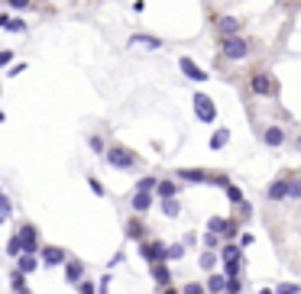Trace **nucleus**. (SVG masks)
<instances>
[{"label": "nucleus", "mask_w": 301, "mask_h": 294, "mask_svg": "<svg viewBox=\"0 0 301 294\" xmlns=\"http://www.w3.org/2000/svg\"><path fill=\"white\" fill-rule=\"evenodd\" d=\"M191 104H194V117H198L201 123H210V126H214V123H217V104H214V97L204 94V91H198V94H191Z\"/></svg>", "instance_id": "f257e3e1"}, {"label": "nucleus", "mask_w": 301, "mask_h": 294, "mask_svg": "<svg viewBox=\"0 0 301 294\" xmlns=\"http://www.w3.org/2000/svg\"><path fill=\"white\" fill-rule=\"evenodd\" d=\"M220 52H224L227 61H243L246 55H250V42H246L240 32H236V36H224V39H220Z\"/></svg>", "instance_id": "f03ea898"}, {"label": "nucleus", "mask_w": 301, "mask_h": 294, "mask_svg": "<svg viewBox=\"0 0 301 294\" xmlns=\"http://www.w3.org/2000/svg\"><path fill=\"white\" fill-rule=\"evenodd\" d=\"M104 155H107V162L113 168H133V165H136V152H133V149H123V146L104 149Z\"/></svg>", "instance_id": "7ed1b4c3"}, {"label": "nucleus", "mask_w": 301, "mask_h": 294, "mask_svg": "<svg viewBox=\"0 0 301 294\" xmlns=\"http://www.w3.org/2000/svg\"><path fill=\"white\" fill-rule=\"evenodd\" d=\"M250 87H253L256 97H269L272 91H276V84H272V78L265 75V71H256V75L250 78Z\"/></svg>", "instance_id": "20e7f679"}, {"label": "nucleus", "mask_w": 301, "mask_h": 294, "mask_svg": "<svg viewBox=\"0 0 301 294\" xmlns=\"http://www.w3.org/2000/svg\"><path fill=\"white\" fill-rule=\"evenodd\" d=\"M243 29V20H236V16H217V36L224 39V36H236Z\"/></svg>", "instance_id": "39448f33"}, {"label": "nucleus", "mask_w": 301, "mask_h": 294, "mask_svg": "<svg viewBox=\"0 0 301 294\" xmlns=\"http://www.w3.org/2000/svg\"><path fill=\"white\" fill-rule=\"evenodd\" d=\"M178 68H182V75H185V78H191V81H207V78H210L207 71H201V68L194 65V61H191L188 55H185V58H178Z\"/></svg>", "instance_id": "423d86ee"}, {"label": "nucleus", "mask_w": 301, "mask_h": 294, "mask_svg": "<svg viewBox=\"0 0 301 294\" xmlns=\"http://www.w3.org/2000/svg\"><path fill=\"white\" fill-rule=\"evenodd\" d=\"M16 236H20V243H23V252H39V233H36V226H23Z\"/></svg>", "instance_id": "0eeeda50"}, {"label": "nucleus", "mask_w": 301, "mask_h": 294, "mask_svg": "<svg viewBox=\"0 0 301 294\" xmlns=\"http://www.w3.org/2000/svg\"><path fill=\"white\" fill-rule=\"evenodd\" d=\"M130 46L133 49H162V39H159V36H146V32H133L130 36Z\"/></svg>", "instance_id": "6e6552de"}, {"label": "nucleus", "mask_w": 301, "mask_h": 294, "mask_svg": "<svg viewBox=\"0 0 301 294\" xmlns=\"http://www.w3.org/2000/svg\"><path fill=\"white\" fill-rule=\"evenodd\" d=\"M139 252H143V259H149V262H165V246L162 243H143Z\"/></svg>", "instance_id": "1a4fd4ad"}, {"label": "nucleus", "mask_w": 301, "mask_h": 294, "mask_svg": "<svg viewBox=\"0 0 301 294\" xmlns=\"http://www.w3.org/2000/svg\"><path fill=\"white\" fill-rule=\"evenodd\" d=\"M175 175H178L185 184H204V181H207V172H204V168H182V172H175Z\"/></svg>", "instance_id": "9d476101"}, {"label": "nucleus", "mask_w": 301, "mask_h": 294, "mask_svg": "<svg viewBox=\"0 0 301 294\" xmlns=\"http://www.w3.org/2000/svg\"><path fill=\"white\" fill-rule=\"evenodd\" d=\"M42 252V262L46 265H62L65 262V249H58V246H46V249H39Z\"/></svg>", "instance_id": "9b49d317"}, {"label": "nucleus", "mask_w": 301, "mask_h": 294, "mask_svg": "<svg viewBox=\"0 0 301 294\" xmlns=\"http://www.w3.org/2000/svg\"><path fill=\"white\" fill-rule=\"evenodd\" d=\"M16 259H20V265H16V269H20L23 275H33V272L39 269V259H36V252H20Z\"/></svg>", "instance_id": "f8f14e48"}, {"label": "nucleus", "mask_w": 301, "mask_h": 294, "mask_svg": "<svg viewBox=\"0 0 301 294\" xmlns=\"http://www.w3.org/2000/svg\"><path fill=\"white\" fill-rule=\"evenodd\" d=\"M153 278H156L159 288L172 284V272H169V265H165V262H153Z\"/></svg>", "instance_id": "ddd939ff"}, {"label": "nucleus", "mask_w": 301, "mask_h": 294, "mask_svg": "<svg viewBox=\"0 0 301 294\" xmlns=\"http://www.w3.org/2000/svg\"><path fill=\"white\" fill-rule=\"evenodd\" d=\"M130 207L136 213L149 210V207H153V194H149V191H136V194H133V201H130Z\"/></svg>", "instance_id": "4468645a"}, {"label": "nucleus", "mask_w": 301, "mask_h": 294, "mask_svg": "<svg viewBox=\"0 0 301 294\" xmlns=\"http://www.w3.org/2000/svg\"><path fill=\"white\" fill-rule=\"evenodd\" d=\"M262 139H265V146H272V149H279L282 142H285V129L282 126H269L262 133Z\"/></svg>", "instance_id": "2eb2a0df"}, {"label": "nucleus", "mask_w": 301, "mask_h": 294, "mask_svg": "<svg viewBox=\"0 0 301 294\" xmlns=\"http://www.w3.org/2000/svg\"><path fill=\"white\" fill-rule=\"evenodd\" d=\"M224 284H227V275H207V284H204V291H210V294H220L224 291Z\"/></svg>", "instance_id": "dca6fc26"}, {"label": "nucleus", "mask_w": 301, "mask_h": 294, "mask_svg": "<svg viewBox=\"0 0 301 294\" xmlns=\"http://www.w3.org/2000/svg\"><path fill=\"white\" fill-rule=\"evenodd\" d=\"M175 191H178V184H175V181H156L159 201H162V198H175Z\"/></svg>", "instance_id": "f3484780"}, {"label": "nucleus", "mask_w": 301, "mask_h": 294, "mask_svg": "<svg viewBox=\"0 0 301 294\" xmlns=\"http://www.w3.org/2000/svg\"><path fill=\"white\" fill-rule=\"evenodd\" d=\"M198 265H201L204 272H214V265H217V249H207V252H201Z\"/></svg>", "instance_id": "a211bd4d"}, {"label": "nucleus", "mask_w": 301, "mask_h": 294, "mask_svg": "<svg viewBox=\"0 0 301 294\" xmlns=\"http://www.w3.org/2000/svg\"><path fill=\"white\" fill-rule=\"evenodd\" d=\"M0 29H10V32H26L23 20H13V16H0Z\"/></svg>", "instance_id": "6ab92c4d"}, {"label": "nucleus", "mask_w": 301, "mask_h": 294, "mask_svg": "<svg viewBox=\"0 0 301 294\" xmlns=\"http://www.w3.org/2000/svg\"><path fill=\"white\" fill-rule=\"evenodd\" d=\"M227 142H230V129H217L214 136H210V149H214V152H220Z\"/></svg>", "instance_id": "aec40b11"}, {"label": "nucleus", "mask_w": 301, "mask_h": 294, "mask_svg": "<svg viewBox=\"0 0 301 294\" xmlns=\"http://www.w3.org/2000/svg\"><path fill=\"white\" fill-rule=\"evenodd\" d=\"M227 226H230L227 217H210V220H207V230H210V233H217V236H224Z\"/></svg>", "instance_id": "412c9836"}, {"label": "nucleus", "mask_w": 301, "mask_h": 294, "mask_svg": "<svg viewBox=\"0 0 301 294\" xmlns=\"http://www.w3.org/2000/svg\"><path fill=\"white\" fill-rule=\"evenodd\" d=\"M65 278L72 281V284H78V281H81V262H75V259L68 262V265H65Z\"/></svg>", "instance_id": "4be33fe9"}, {"label": "nucleus", "mask_w": 301, "mask_h": 294, "mask_svg": "<svg viewBox=\"0 0 301 294\" xmlns=\"http://www.w3.org/2000/svg\"><path fill=\"white\" fill-rule=\"evenodd\" d=\"M162 213H165V217H178V213H182V204L175 201V198H162Z\"/></svg>", "instance_id": "5701e85b"}, {"label": "nucleus", "mask_w": 301, "mask_h": 294, "mask_svg": "<svg viewBox=\"0 0 301 294\" xmlns=\"http://www.w3.org/2000/svg\"><path fill=\"white\" fill-rule=\"evenodd\" d=\"M269 201H285V178L269 184Z\"/></svg>", "instance_id": "b1692460"}, {"label": "nucleus", "mask_w": 301, "mask_h": 294, "mask_svg": "<svg viewBox=\"0 0 301 294\" xmlns=\"http://www.w3.org/2000/svg\"><path fill=\"white\" fill-rule=\"evenodd\" d=\"M143 233H146V226H143V223H139V220H136V217H133V220H130V223H127V236H130V239H143Z\"/></svg>", "instance_id": "393cba45"}, {"label": "nucleus", "mask_w": 301, "mask_h": 294, "mask_svg": "<svg viewBox=\"0 0 301 294\" xmlns=\"http://www.w3.org/2000/svg\"><path fill=\"white\" fill-rule=\"evenodd\" d=\"M285 198L291 201V198H301V181L295 178V181H291V178H285Z\"/></svg>", "instance_id": "a878e982"}, {"label": "nucleus", "mask_w": 301, "mask_h": 294, "mask_svg": "<svg viewBox=\"0 0 301 294\" xmlns=\"http://www.w3.org/2000/svg\"><path fill=\"white\" fill-rule=\"evenodd\" d=\"M185 255V243H175V246H165V259H182Z\"/></svg>", "instance_id": "bb28decb"}, {"label": "nucleus", "mask_w": 301, "mask_h": 294, "mask_svg": "<svg viewBox=\"0 0 301 294\" xmlns=\"http://www.w3.org/2000/svg\"><path fill=\"white\" fill-rule=\"evenodd\" d=\"M220 259H224V262L240 259V249H236V246H224V249H220Z\"/></svg>", "instance_id": "cd10ccee"}, {"label": "nucleus", "mask_w": 301, "mask_h": 294, "mask_svg": "<svg viewBox=\"0 0 301 294\" xmlns=\"http://www.w3.org/2000/svg\"><path fill=\"white\" fill-rule=\"evenodd\" d=\"M227 198H230V204H243V191L236 184H227Z\"/></svg>", "instance_id": "c85d7f7f"}, {"label": "nucleus", "mask_w": 301, "mask_h": 294, "mask_svg": "<svg viewBox=\"0 0 301 294\" xmlns=\"http://www.w3.org/2000/svg\"><path fill=\"white\" fill-rule=\"evenodd\" d=\"M20 252H23V243H20V236H13L10 243H7V255H13V259H16Z\"/></svg>", "instance_id": "c756f323"}, {"label": "nucleus", "mask_w": 301, "mask_h": 294, "mask_svg": "<svg viewBox=\"0 0 301 294\" xmlns=\"http://www.w3.org/2000/svg\"><path fill=\"white\" fill-rule=\"evenodd\" d=\"M204 184H217V188H227L230 178H227V175H207V181H204Z\"/></svg>", "instance_id": "7c9ffc66"}, {"label": "nucleus", "mask_w": 301, "mask_h": 294, "mask_svg": "<svg viewBox=\"0 0 301 294\" xmlns=\"http://www.w3.org/2000/svg\"><path fill=\"white\" fill-rule=\"evenodd\" d=\"M10 284H13V291H20V288H23V284H26V275H23L20 269H16V272L10 275Z\"/></svg>", "instance_id": "2f4dec72"}, {"label": "nucleus", "mask_w": 301, "mask_h": 294, "mask_svg": "<svg viewBox=\"0 0 301 294\" xmlns=\"http://www.w3.org/2000/svg\"><path fill=\"white\" fill-rule=\"evenodd\" d=\"M301 288H298V284H291V281H282L279 284V288H276V294H298Z\"/></svg>", "instance_id": "473e14b6"}, {"label": "nucleus", "mask_w": 301, "mask_h": 294, "mask_svg": "<svg viewBox=\"0 0 301 294\" xmlns=\"http://www.w3.org/2000/svg\"><path fill=\"white\" fill-rule=\"evenodd\" d=\"M182 294H204V284H198V281H188Z\"/></svg>", "instance_id": "72a5a7b5"}, {"label": "nucleus", "mask_w": 301, "mask_h": 294, "mask_svg": "<svg viewBox=\"0 0 301 294\" xmlns=\"http://www.w3.org/2000/svg\"><path fill=\"white\" fill-rule=\"evenodd\" d=\"M224 291H230V294H240V278H227Z\"/></svg>", "instance_id": "f704fd0d"}, {"label": "nucleus", "mask_w": 301, "mask_h": 294, "mask_svg": "<svg viewBox=\"0 0 301 294\" xmlns=\"http://www.w3.org/2000/svg\"><path fill=\"white\" fill-rule=\"evenodd\" d=\"M217 243H220V236L207 230V236H204V246H207V249H217Z\"/></svg>", "instance_id": "c9c22d12"}, {"label": "nucleus", "mask_w": 301, "mask_h": 294, "mask_svg": "<svg viewBox=\"0 0 301 294\" xmlns=\"http://www.w3.org/2000/svg\"><path fill=\"white\" fill-rule=\"evenodd\" d=\"M236 272H240V259L227 262V278H236Z\"/></svg>", "instance_id": "e433bc0d"}, {"label": "nucleus", "mask_w": 301, "mask_h": 294, "mask_svg": "<svg viewBox=\"0 0 301 294\" xmlns=\"http://www.w3.org/2000/svg\"><path fill=\"white\" fill-rule=\"evenodd\" d=\"M236 230H240V223H236V220H230V226L224 230V239H233V236H236Z\"/></svg>", "instance_id": "4c0bfd02"}, {"label": "nucleus", "mask_w": 301, "mask_h": 294, "mask_svg": "<svg viewBox=\"0 0 301 294\" xmlns=\"http://www.w3.org/2000/svg\"><path fill=\"white\" fill-rule=\"evenodd\" d=\"M153 188H156V181H153V178H143V181L136 184V191H153Z\"/></svg>", "instance_id": "58836bf2"}, {"label": "nucleus", "mask_w": 301, "mask_h": 294, "mask_svg": "<svg viewBox=\"0 0 301 294\" xmlns=\"http://www.w3.org/2000/svg\"><path fill=\"white\" fill-rule=\"evenodd\" d=\"M107 288H110V275H104V278H101V284H97V291H94V294H107Z\"/></svg>", "instance_id": "ea45409f"}, {"label": "nucleus", "mask_w": 301, "mask_h": 294, "mask_svg": "<svg viewBox=\"0 0 301 294\" xmlns=\"http://www.w3.org/2000/svg\"><path fill=\"white\" fill-rule=\"evenodd\" d=\"M7 4H10V7H13V10H26V7H29V4H33V0H7Z\"/></svg>", "instance_id": "a19ab883"}, {"label": "nucleus", "mask_w": 301, "mask_h": 294, "mask_svg": "<svg viewBox=\"0 0 301 294\" xmlns=\"http://www.w3.org/2000/svg\"><path fill=\"white\" fill-rule=\"evenodd\" d=\"M78 291H81V294H94V284L84 278V281H78Z\"/></svg>", "instance_id": "79ce46f5"}, {"label": "nucleus", "mask_w": 301, "mask_h": 294, "mask_svg": "<svg viewBox=\"0 0 301 294\" xmlns=\"http://www.w3.org/2000/svg\"><path fill=\"white\" fill-rule=\"evenodd\" d=\"M10 61H13V52H10V49H4V52H0V68L10 65Z\"/></svg>", "instance_id": "37998d69"}, {"label": "nucleus", "mask_w": 301, "mask_h": 294, "mask_svg": "<svg viewBox=\"0 0 301 294\" xmlns=\"http://www.w3.org/2000/svg\"><path fill=\"white\" fill-rule=\"evenodd\" d=\"M87 184H91V191H94V194H104V184L97 181V178H87Z\"/></svg>", "instance_id": "c03bdc74"}, {"label": "nucleus", "mask_w": 301, "mask_h": 294, "mask_svg": "<svg viewBox=\"0 0 301 294\" xmlns=\"http://www.w3.org/2000/svg\"><path fill=\"white\" fill-rule=\"evenodd\" d=\"M91 149H94V152H104V139L101 136H91Z\"/></svg>", "instance_id": "a18cd8bd"}, {"label": "nucleus", "mask_w": 301, "mask_h": 294, "mask_svg": "<svg viewBox=\"0 0 301 294\" xmlns=\"http://www.w3.org/2000/svg\"><path fill=\"white\" fill-rule=\"evenodd\" d=\"M20 71H26V65H23V61H20V65H13L10 71H7V75H10V78H16V75H20Z\"/></svg>", "instance_id": "49530a36"}, {"label": "nucleus", "mask_w": 301, "mask_h": 294, "mask_svg": "<svg viewBox=\"0 0 301 294\" xmlns=\"http://www.w3.org/2000/svg\"><path fill=\"white\" fill-rule=\"evenodd\" d=\"M162 294H178V291H175V288H169V284H165V288H162Z\"/></svg>", "instance_id": "de8ad7c7"}, {"label": "nucleus", "mask_w": 301, "mask_h": 294, "mask_svg": "<svg viewBox=\"0 0 301 294\" xmlns=\"http://www.w3.org/2000/svg\"><path fill=\"white\" fill-rule=\"evenodd\" d=\"M16 294H33V291H29V288H26V284H23V288H20V291H16Z\"/></svg>", "instance_id": "09e8293b"}, {"label": "nucleus", "mask_w": 301, "mask_h": 294, "mask_svg": "<svg viewBox=\"0 0 301 294\" xmlns=\"http://www.w3.org/2000/svg\"><path fill=\"white\" fill-rule=\"evenodd\" d=\"M259 294H276V291H272V288H262V291H259Z\"/></svg>", "instance_id": "8fccbe9b"}, {"label": "nucleus", "mask_w": 301, "mask_h": 294, "mask_svg": "<svg viewBox=\"0 0 301 294\" xmlns=\"http://www.w3.org/2000/svg\"><path fill=\"white\" fill-rule=\"evenodd\" d=\"M227 294H230V291H227Z\"/></svg>", "instance_id": "3c124183"}]
</instances>
